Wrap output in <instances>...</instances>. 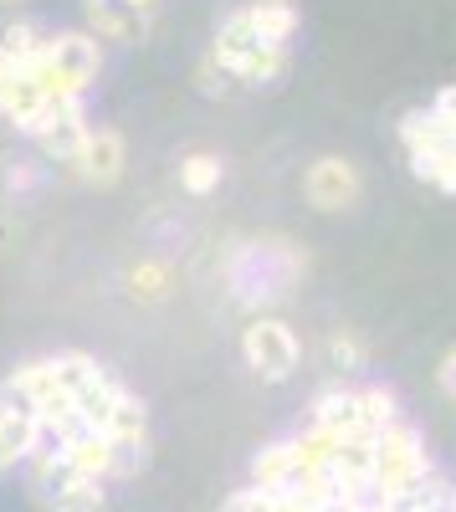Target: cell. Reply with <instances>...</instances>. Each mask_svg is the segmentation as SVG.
Masks as SVG:
<instances>
[{
  "mask_svg": "<svg viewBox=\"0 0 456 512\" xmlns=\"http://www.w3.org/2000/svg\"><path fill=\"white\" fill-rule=\"evenodd\" d=\"M313 272V256L303 241L262 231V236H241L221 256V287L236 308L246 313H272L287 292Z\"/></svg>",
  "mask_w": 456,
  "mask_h": 512,
  "instance_id": "obj_1",
  "label": "cell"
},
{
  "mask_svg": "<svg viewBox=\"0 0 456 512\" xmlns=\"http://www.w3.org/2000/svg\"><path fill=\"white\" fill-rule=\"evenodd\" d=\"M211 57H216V67L236 82V88H277V82L287 77V67H293V47L262 36L241 11H231L216 26Z\"/></svg>",
  "mask_w": 456,
  "mask_h": 512,
  "instance_id": "obj_2",
  "label": "cell"
},
{
  "mask_svg": "<svg viewBox=\"0 0 456 512\" xmlns=\"http://www.w3.org/2000/svg\"><path fill=\"white\" fill-rule=\"evenodd\" d=\"M31 67L47 82V93L82 103L103 77V41L93 31H52L41 41V52L31 57Z\"/></svg>",
  "mask_w": 456,
  "mask_h": 512,
  "instance_id": "obj_3",
  "label": "cell"
},
{
  "mask_svg": "<svg viewBox=\"0 0 456 512\" xmlns=\"http://www.w3.org/2000/svg\"><path fill=\"white\" fill-rule=\"evenodd\" d=\"M431 477H436V472H431L426 436L416 431V425H405V420L385 425V431L375 436V482H369V487L405 507Z\"/></svg>",
  "mask_w": 456,
  "mask_h": 512,
  "instance_id": "obj_4",
  "label": "cell"
},
{
  "mask_svg": "<svg viewBox=\"0 0 456 512\" xmlns=\"http://www.w3.org/2000/svg\"><path fill=\"white\" fill-rule=\"evenodd\" d=\"M26 487L47 512H108V482L67 466L52 446L26 456Z\"/></svg>",
  "mask_w": 456,
  "mask_h": 512,
  "instance_id": "obj_5",
  "label": "cell"
},
{
  "mask_svg": "<svg viewBox=\"0 0 456 512\" xmlns=\"http://www.w3.org/2000/svg\"><path fill=\"white\" fill-rule=\"evenodd\" d=\"M77 108H82V103L47 93V82L36 77L31 62H6V57H0V118L16 123L26 139H36L41 128H52L57 118H67V113H77Z\"/></svg>",
  "mask_w": 456,
  "mask_h": 512,
  "instance_id": "obj_6",
  "label": "cell"
},
{
  "mask_svg": "<svg viewBox=\"0 0 456 512\" xmlns=\"http://www.w3.org/2000/svg\"><path fill=\"white\" fill-rule=\"evenodd\" d=\"M400 149L416 169V180H426L441 195H456V134L431 108H410L400 118Z\"/></svg>",
  "mask_w": 456,
  "mask_h": 512,
  "instance_id": "obj_7",
  "label": "cell"
},
{
  "mask_svg": "<svg viewBox=\"0 0 456 512\" xmlns=\"http://www.w3.org/2000/svg\"><path fill=\"white\" fill-rule=\"evenodd\" d=\"M241 364L262 384H287L303 364V338L298 328L277 313H252L241 328Z\"/></svg>",
  "mask_w": 456,
  "mask_h": 512,
  "instance_id": "obj_8",
  "label": "cell"
},
{
  "mask_svg": "<svg viewBox=\"0 0 456 512\" xmlns=\"http://www.w3.org/2000/svg\"><path fill=\"white\" fill-rule=\"evenodd\" d=\"M62 169L82 190H118L123 175H129V144H123L118 128L88 123V134H82V144L72 149V159Z\"/></svg>",
  "mask_w": 456,
  "mask_h": 512,
  "instance_id": "obj_9",
  "label": "cell"
},
{
  "mask_svg": "<svg viewBox=\"0 0 456 512\" xmlns=\"http://www.w3.org/2000/svg\"><path fill=\"white\" fill-rule=\"evenodd\" d=\"M303 200L318 216H344L364 200V169L349 154H318L303 169Z\"/></svg>",
  "mask_w": 456,
  "mask_h": 512,
  "instance_id": "obj_10",
  "label": "cell"
},
{
  "mask_svg": "<svg viewBox=\"0 0 456 512\" xmlns=\"http://www.w3.org/2000/svg\"><path fill=\"white\" fill-rule=\"evenodd\" d=\"M82 31H93L108 47H139L154 31V11H144L139 0H82Z\"/></svg>",
  "mask_w": 456,
  "mask_h": 512,
  "instance_id": "obj_11",
  "label": "cell"
},
{
  "mask_svg": "<svg viewBox=\"0 0 456 512\" xmlns=\"http://www.w3.org/2000/svg\"><path fill=\"white\" fill-rule=\"evenodd\" d=\"M41 446H52L47 431H41V420L21 400L0 395V477L16 472V466H26V456H36Z\"/></svg>",
  "mask_w": 456,
  "mask_h": 512,
  "instance_id": "obj_12",
  "label": "cell"
},
{
  "mask_svg": "<svg viewBox=\"0 0 456 512\" xmlns=\"http://www.w3.org/2000/svg\"><path fill=\"white\" fill-rule=\"evenodd\" d=\"M52 451H57L67 466H77V472L98 477V482H118V446H113L103 431H93V425H77V431H67L62 441H52Z\"/></svg>",
  "mask_w": 456,
  "mask_h": 512,
  "instance_id": "obj_13",
  "label": "cell"
},
{
  "mask_svg": "<svg viewBox=\"0 0 456 512\" xmlns=\"http://www.w3.org/2000/svg\"><path fill=\"white\" fill-rule=\"evenodd\" d=\"M123 292L134 297L139 308H159L175 297V267L170 256H139V262L123 267Z\"/></svg>",
  "mask_w": 456,
  "mask_h": 512,
  "instance_id": "obj_14",
  "label": "cell"
},
{
  "mask_svg": "<svg viewBox=\"0 0 456 512\" xmlns=\"http://www.w3.org/2000/svg\"><path fill=\"white\" fill-rule=\"evenodd\" d=\"M47 159L41 154H16L0 164V195H6V205H26L31 195H41V185H47Z\"/></svg>",
  "mask_w": 456,
  "mask_h": 512,
  "instance_id": "obj_15",
  "label": "cell"
},
{
  "mask_svg": "<svg viewBox=\"0 0 456 512\" xmlns=\"http://www.w3.org/2000/svg\"><path fill=\"white\" fill-rule=\"evenodd\" d=\"M175 180H180L185 195L205 200V195H216V190H221V180H226V159L211 154V149H190V154H180V164H175Z\"/></svg>",
  "mask_w": 456,
  "mask_h": 512,
  "instance_id": "obj_16",
  "label": "cell"
},
{
  "mask_svg": "<svg viewBox=\"0 0 456 512\" xmlns=\"http://www.w3.org/2000/svg\"><path fill=\"white\" fill-rule=\"evenodd\" d=\"M298 482V451L293 441H272L252 456V487H267V492H287Z\"/></svg>",
  "mask_w": 456,
  "mask_h": 512,
  "instance_id": "obj_17",
  "label": "cell"
},
{
  "mask_svg": "<svg viewBox=\"0 0 456 512\" xmlns=\"http://www.w3.org/2000/svg\"><path fill=\"white\" fill-rule=\"evenodd\" d=\"M241 16L252 21L262 36L287 41V47H293V36H298V26H303V11L293 6V0H246Z\"/></svg>",
  "mask_w": 456,
  "mask_h": 512,
  "instance_id": "obj_18",
  "label": "cell"
},
{
  "mask_svg": "<svg viewBox=\"0 0 456 512\" xmlns=\"http://www.w3.org/2000/svg\"><path fill=\"white\" fill-rule=\"evenodd\" d=\"M323 354H328V369H334V374H359V369H369V344H364V333L349 328V323L328 328Z\"/></svg>",
  "mask_w": 456,
  "mask_h": 512,
  "instance_id": "obj_19",
  "label": "cell"
},
{
  "mask_svg": "<svg viewBox=\"0 0 456 512\" xmlns=\"http://www.w3.org/2000/svg\"><path fill=\"white\" fill-rule=\"evenodd\" d=\"M221 512H282V492H267V487H236L226 502H221Z\"/></svg>",
  "mask_w": 456,
  "mask_h": 512,
  "instance_id": "obj_20",
  "label": "cell"
},
{
  "mask_svg": "<svg viewBox=\"0 0 456 512\" xmlns=\"http://www.w3.org/2000/svg\"><path fill=\"white\" fill-rule=\"evenodd\" d=\"M26 241V221H21V210H11L6 200H0V262H11V256L21 251Z\"/></svg>",
  "mask_w": 456,
  "mask_h": 512,
  "instance_id": "obj_21",
  "label": "cell"
},
{
  "mask_svg": "<svg viewBox=\"0 0 456 512\" xmlns=\"http://www.w3.org/2000/svg\"><path fill=\"white\" fill-rule=\"evenodd\" d=\"M195 88H200L205 98H231V93H236V82L216 67V57H211V52H205V62L195 67Z\"/></svg>",
  "mask_w": 456,
  "mask_h": 512,
  "instance_id": "obj_22",
  "label": "cell"
},
{
  "mask_svg": "<svg viewBox=\"0 0 456 512\" xmlns=\"http://www.w3.org/2000/svg\"><path fill=\"white\" fill-rule=\"evenodd\" d=\"M431 113H436V118L451 128V134H456V82H446V88L431 98Z\"/></svg>",
  "mask_w": 456,
  "mask_h": 512,
  "instance_id": "obj_23",
  "label": "cell"
},
{
  "mask_svg": "<svg viewBox=\"0 0 456 512\" xmlns=\"http://www.w3.org/2000/svg\"><path fill=\"white\" fill-rule=\"evenodd\" d=\"M436 384H441V395H446V400H456V344L441 354V364H436Z\"/></svg>",
  "mask_w": 456,
  "mask_h": 512,
  "instance_id": "obj_24",
  "label": "cell"
},
{
  "mask_svg": "<svg viewBox=\"0 0 456 512\" xmlns=\"http://www.w3.org/2000/svg\"><path fill=\"white\" fill-rule=\"evenodd\" d=\"M139 6H144V11H154V16H159V6H164V0H139Z\"/></svg>",
  "mask_w": 456,
  "mask_h": 512,
  "instance_id": "obj_25",
  "label": "cell"
},
{
  "mask_svg": "<svg viewBox=\"0 0 456 512\" xmlns=\"http://www.w3.org/2000/svg\"><path fill=\"white\" fill-rule=\"evenodd\" d=\"M0 6H6V11H16V6H26V0H0Z\"/></svg>",
  "mask_w": 456,
  "mask_h": 512,
  "instance_id": "obj_26",
  "label": "cell"
},
{
  "mask_svg": "<svg viewBox=\"0 0 456 512\" xmlns=\"http://www.w3.org/2000/svg\"><path fill=\"white\" fill-rule=\"evenodd\" d=\"M451 502H456V492H451Z\"/></svg>",
  "mask_w": 456,
  "mask_h": 512,
  "instance_id": "obj_27",
  "label": "cell"
},
{
  "mask_svg": "<svg viewBox=\"0 0 456 512\" xmlns=\"http://www.w3.org/2000/svg\"><path fill=\"white\" fill-rule=\"evenodd\" d=\"M293 6H298V0H293Z\"/></svg>",
  "mask_w": 456,
  "mask_h": 512,
  "instance_id": "obj_28",
  "label": "cell"
}]
</instances>
